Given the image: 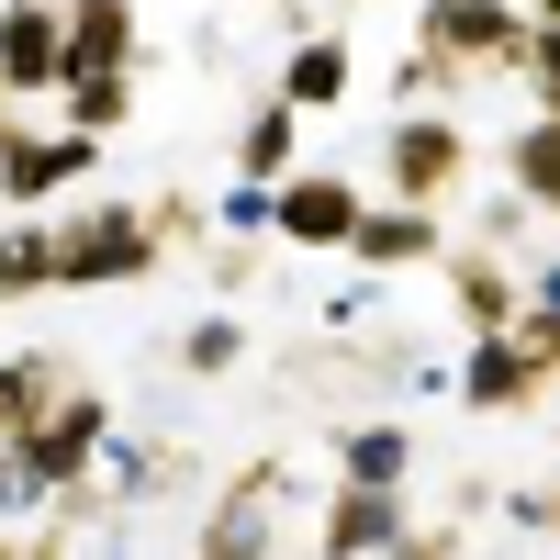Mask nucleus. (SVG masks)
Returning <instances> with one entry per match:
<instances>
[{
    "label": "nucleus",
    "mask_w": 560,
    "mask_h": 560,
    "mask_svg": "<svg viewBox=\"0 0 560 560\" xmlns=\"http://www.w3.org/2000/svg\"><path fill=\"white\" fill-rule=\"evenodd\" d=\"M45 247H57V280H45V292H113V280H147L168 258L147 202H90L68 224H45Z\"/></svg>",
    "instance_id": "f257e3e1"
},
{
    "label": "nucleus",
    "mask_w": 560,
    "mask_h": 560,
    "mask_svg": "<svg viewBox=\"0 0 560 560\" xmlns=\"http://www.w3.org/2000/svg\"><path fill=\"white\" fill-rule=\"evenodd\" d=\"M102 438H113V404L68 382V393L45 404L34 427L12 438V448H23V471H34V493H79V482H90V459H102Z\"/></svg>",
    "instance_id": "f03ea898"
},
{
    "label": "nucleus",
    "mask_w": 560,
    "mask_h": 560,
    "mask_svg": "<svg viewBox=\"0 0 560 560\" xmlns=\"http://www.w3.org/2000/svg\"><path fill=\"white\" fill-rule=\"evenodd\" d=\"M415 45H438L459 79L471 68H516L527 57V0H427V12H415Z\"/></svg>",
    "instance_id": "7ed1b4c3"
},
{
    "label": "nucleus",
    "mask_w": 560,
    "mask_h": 560,
    "mask_svg": "<svg viewBox=\"0 0 560 560\" xmlns=\"http://www.w3.org/2000/svg\"><path fill=\"white\" fill-rule=\"evenodd\" d=\"M382 179H393V202H448L459 179H471V135H459L448 113H415L382 135Z\"/></svg>",
    "instance_id": "20e7f679"
},
{
    "label": "nucleus",
    "mask_w": 560,
    "mask_h": 560,
    "mask_svg": "<svg viewBox=\"0 0 560 560\" xmlns=\"http://www.w3.org/2000/svg\"><path fill=\"white\" fill-rule=\"evenodd\" d=\"M90 168H102V135H79V124H57V135H34V124H0V202H12V213L57 202L68 179H90Z\"/></svg>",
    "instance_id": "39448f33"
},
{
    "label": "nucleus",
    "mask_w": 560,
    "mask_h": 560,
    "mask_svg": "<svg viewBox=\"0 0 560 560\" xmlns=\"http://www.w3.org/2000/svg\"><path fill=\"white\" fill-rule=\"evenodd\" d=\"M57 79H68L57 0H0V90H12V102H45Z\"/></svg>",
    "instance_id": "423d86ee"
},
{
    "label": "nucleus",
    "mask_w": 560,
    "mask_h": 560,
    "mask_svg": "<svg viewBox=\"0 0 560 560\" xmlns=\"http://www.w3.org/2000/svg\"><path fill=\"white\" fill-rule=\"evenodd\" d=\"M325 549H337V560L415 549V504H404V482H337V493H325Z\"/></svg>",
    "instance_id": "0eeeda50"
},
{
    "label": "nucleus",
    "mask_w": 560,
    "mask_h": 560,
    "mask_svg": "<svg viewBox=\"0 0 560 560\" xmlns=\"http://www.w3.org/2000/svg\"><path fill=\"white\" fill-rule=\"evenodd\" d=\"M348 224H359V179H337V168H314V179L280 168V179H269V236H292V247H348Z\"/></svg>",
    "instance_id": "6e6552de"
},
{
    "label": "nucleus",
    "mask_w": 560,
    "mask_h": 560,
    "mask_svg": "<svg viewBox=\"0 0 560 560\" xmlns=\"http://www.w3.org/2000/svg\"><path fill=\"white\" fill-rule=\"evenodd\" d=\"M538 382L549 370H538V348L516 337V325H482L471 359H459V404L471 415H516V404H538Z\"/></svg>",
    "instance_id": "1a4fd4ad"
},
{
    "label": "nucleus",
    "mask_w": 560,
    "mask_h": 560,
    "mask_svg": "<svg viewBox=\"0 0 560 560\" xmlns=\"http://www.w3.org/2000/svg\"><path fill=\"white\" fill-rule=\"evenodd\" d=\"M448 236H438V202H359L348 224V258L359 269H427Z\"/></svg>",
    "instance_id": "9d476101"
},
{
    "label": "nucleus",
    "mask_w": 560,
    "mask_h": 560,
    "mask_svg": "<svg viewBox=\"0 0 560 560\" xmlns=\"http://www.w3.org/2000/svg\"><path fill=\"white\" fill-rule=\"evenodd\" d=\"M348 90H359V57L337 34H303L292 57H280V102H292V113H337Z\"/></svg>",
    "instance_id": "9b49d317"
},
{
    "label": "nucleus",
    "mask_w": 560,
    "mask_h": 560,
    "mask_svg": "<svg viewBox=\"0 0 560 560\" xmlns=\"http://www.w3.org/2000/svg\"><path fill=\"white\" fill-rule=\"evenodd\" d=\"M57 34H68V68H135L147 57L135 45V0H68Z\"/></svg>",
    "instance_id": "f8f14e48"
},
{
    "label": "nucleus",
    "mask_w": 560,
    "mask_h": 560,
    "mask_svg": "<svg viewBox=\"0 0 560 560\" xmlns=\"http://www.w3.org/2000/svg\"><path fill=\"white\" fill-rule=\"evenodd\" d=\"M504 191L527 213H560V113H538L527 135H504Z\"/></svg>",
    "instance_id": "ddd939ff"
},
{
    "label": "nucleus",
    "mask_w": 560,
    "mask_h": 560,
    "mask_svg": "<svg viewBox=\"0 0 560 560\" xmlns=\"http://www.w3.org/2000/svg\"><path fill=\"white\" fill-rule=\"evenodd\" d=\"M57 113H68L79 135H124V124H135V68H68V79H57Z\"/></svg>",
    "instance_id": "4468645a"
},
{
    "label": "nucleus",
    "mask_w": 560,
    "mask_h": 560,
    "mask_svg": "<svg viewBox=\"0 0 560 560\" xmlns=\"http://www.w3.org/2000/svg\"><path fill=\"white\" fill-rule=\"evenodd\" d=\"M448 280H459V325H471V337H482V325H516V280H504V247H493V236L459 247Z\"/></svg>",
    "instance_id": "2eb2a0df"
},
{
    "label": "nucleus",
    "mask_w": 560,
    "mask_h": 560,
    "mask_svg": "<svg viewBox=\"0 0 560 560\" xmlns=\"http://www.w3.org/2000/svg\"><path fill=\"white\" fill-rule=\"evenodd\" d=\"M68 393V359L57 348H23V359H0V438H23L45 404Z\"/></svg>",
    "instance_id": "dca6fc26"
},
{
    "label": "nucleus",
    "mask_w": 560,
    "mask_h": 560,
    "mask_svg": "<svg viewBox=\"0 0 560 560\" xmlns=\"http://www.w3.org/2000/svg\"><path fill=\"white\" fill-rule=\"evenodd\" d=\"M292 147H303V113L269 90V102L247 113V135H236V179H280V168H292Z\"/></svg>",
    "instance_id": "f3484780"
},
{
    "label": "nucleus",
    "mask_w": 560,
    "mask_h": 560,
    "mask_svg": "<svg viewBox=\"0 0 560 560\" xmlns=\"http://www.w3.org/2000/svg\"><path fill=\"white\" fill-rule=\"evenodd\" d=\"M337 471L348 482H415V427H348L337 438Z\"/></svg>",
    "instance_id": "a211bd4d"
},
{
    "label": "nucleus",
    "mask_w": 560,
    "mask_h": 560,
    "mask_svg": "<svg viewBox=\"0 0 560 560\" xmlns=\"http://www.w3.org/2000/svg\"><path fill=\"white\" fill-rule=\"evenodd\" d=\"M258 538H269V471H247V482L202 516V549H258Z\"/></svg>",
    "instance_id": "6ab92c4d"
},
{
    "label": "nucleus",
    "mask_w": 560,
    "mask_h": 560,
    "mask_svg": "<svg viewBox=\"0 0 560 560\" xmlns=\"http://www.w3.org/2000/svg\"><path fill=\"white\" fill-rule=\"evenodd\" d=\"M57 280V247H45V224H0V303H23Z\"/></svg>",
    "instance_id": "aec40b11"
},
{
    "label": "nucleus",
    "mask_w": 560,
    "mask_h": 560,
    "mask_svg": "<svg viewBox=\"0 0 560 560\" xmlns=\"http://www.w3.org/2000/svg\"><path fill=\"white\" fill-rule=\"evenodd\" d=\"M459 90V68L438 57V45H404V68H393V102H448Z\"/></svg>",
    "instance_id": "412c9836"
},
{
    "label": "nucleus",
    "mask_w": 560,
    "mask_h": 560,
    "mask_svg": "<svg viewBox=\"0 0 560 560\" xmlns=\"http://www.w3.org/2000/svg\"><path fill=\"white\" fill-rule=\"evenodd\" d=\"M516 79L538 90V113H560V23H527V57H516Z\"/></svg>",
    "instance_id": "4be33fe9"
},
{
    "label": "nucleus",
    "mask_w": 560,
    "mask_h": 560,
    "mask_svg": "<svg viewBox=\"0 0 560 560\" xmlns=\"http://www.w3.org/2000/svg\"><path fill=\"white\" fill-rule=\"evenodd\" d=\"M179 359H191V370H236V359H247V325L213 314V325H191V337H179Z\"/></svg>",
    "instance_id": "5701e85b"
},
{
    "label": "nucleus",
    "mask_w": 560,
    "mask_h": 560,
    "mask_svg": "<svg viewBox=\"0 0 560 560\" xmlns=\"http://www.w3.org/2000/svg\"><path fill=\"white\" fill-rule=\"evenodd\" d=\"M224 224H236V236H269V179H236V191H224Z\"/></svg>",
    "instance_id": "b1692460"
},
{
    "label": "nucleus",
    "mask_w": 560,
    "mask_h": 560,
    "mask_svg": "<svg viewBox=\"0 0 560 560\" xmlns=\"http://www.w3.org/2000/svg\"><path fill=\"white\" fill-rule=\"evenodd\" d=\"M516 337L538 348V370H560V314L549 303H516Z\"/></svg>",
    "instance_id": "393cba45"
},
{
    "label": "nucleus",
    "mask_w": 560,
    "mask_h": 560,
    "mask_svg": "<svg viewBox=\"0 0 560 560\" xmlns=\"http://www.w3.org/2000/svg\"><path fill=\"white\" fill-rule=\"evenodd\" d=\"M23 504H34V471H23V448H12V438H0V527H12V516H23Z\"/></svg>",
    "instance_id": "a878e982"
},
{
    "label": "nucleus",
    "mask_w": 560,
    "mask_h": 560,
    "mask_svg": "<svg viewBox=\"0 0 560 560\" xmlns=\"http://www.w3.org/2000/svg\"><path fill=\"white\" fill-rule=\"evenodd\" d=\"M527 303H549V314H560V258H549V269H538V292H527Z\"/></svg>",
    "instance_id": "bb28decb"
},
{
    "label": "nucleus",
    "mask_w": 560,
    "mask_h": 560,
    "mask_svg": "<svg viewBox=\"0 0 560 560\" xmlns=\"http://www.w3.org/2000/svg\"><path fill=\"white\" fill-rule=\"evenodd\" d=\"M527 23H560V0H527Z\"/></svg>",
    "instance_id": "cd10ccee"
},
{
    "label": "nucleus",
    "mask_w": 560,
    "mask_h": 560,
    "mask_svg": "<svg viewBox=\"0 0 560 560\" xmlns=\"http://www.w3.org/2000/svg\"><path fill=\"white\" fill-rule=\"evenodd\" d=\"M0 124H12V90H0Z\"/></svg>",
    "instance_id": "c85d7f7f"
}]
</instances>
